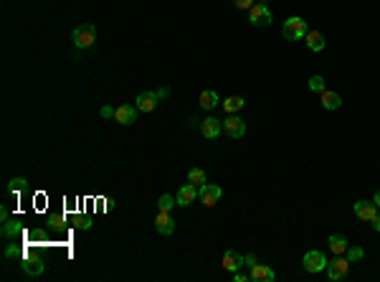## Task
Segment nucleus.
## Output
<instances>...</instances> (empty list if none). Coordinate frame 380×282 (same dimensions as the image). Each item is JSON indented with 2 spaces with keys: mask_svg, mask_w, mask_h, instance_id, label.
Instances as JSON below:
<instances>
[{
  "mask_svg": "<svg viewBox=\"0 0 380 282\" xmlns=\"http://www.w3.org/2000/svg\"><path fill=\"white\" fill-rule=\"evenodd\" d=\"M281 33H284V38H287V41H302V38L309 33V28H307V20H304V18L292 15V18H287V20H284Z\"/></svg>",
  "mask_w": 380,
  "mask_h": 282,
  "instance_id": "f257e3e1",
  "label": "nucleus"
},
{
  "mask_svg": "<svg viewBox=\"0 0 380 282\" xmlns=\"http://www.w3.org/2000/svg\"><path fill=\"white\" fill-rule=\"evenodd\" d=\"M71 41H74L76 48H89V46H94V41H97V28H94L91 23H81V25L74 28Z\"/></svg>",
  "mask_w": 380,
  "mask_h": 282,
  "instance_id": "f03ea898",
  "label": "nucleus"
},
{
  "mask_svg": "<svg viewBox=\"0 0 380 282\" xmlns=\"http://www.w3.org/2000/svg\"><path fill=\"white\" fill-rule=\"evenodd\" d=\"M302 265H304V270H307V272L320 275V272H327V265H330V262L325 260V255H322L320 249H312V252H307V255H304Z\"/></svg>",
  "mask_w": 380,
  "mask_h": 282,
  "instance_id": "7ed1b4c3",
  "label": "nucleus"
},
{
  "mask_svg": "<svg viewBox=\"0 0 380 282\" xmlns=\"http://www.w3.org/2000/svg\"><path fill=\"white\" fill-rule=\"evenodd\" d=\"M347 270H350V260L342 257V255H337V260L327 265V277H330L332 282L345 280V277H347Z\"/></svg>",
  "mask_w": 380,
  "mask_h": 282,
  "instance_id": "20e7f679",
  "label": "nucleus"
},
{
  "mask_svg": "<svg viewBox=\"0 0 380 282\" xmlns=\"http://www.w3.org/2000/svg\"><path fill=\"white\" fill-rule=\"evenodd\" d=\"M248 20H251V25H261V28H266V25H271V20H274V15H271V10L266 8V5H254L251 10H248Z\"/></svg>",
  "mask_w": 380,
  "mask_h": 282,
  "instance_id": "39448f33",
  "label": "nucleus"
},
{
  "mask_svg": "<svg viewBox=\"0 0 380 282\" xmlns=\"http://www.w3.org/2000/svg\"><path fill=\"white\" fill-rule=\"evenodd\" d=\"M198 196H200V204L210 209V206H215V204L220 201V196H223V188H220V186H213V183H205V186H200Z\"/></svg>",
  "mask_w": 380,
  "mask_h": 282,
  "instance_id": "423d86ee",
  "label": "nucleus"
},
{
  "mask_svg": "<svg viewBox=\"0 0 380 282\" xmlns=\"http://www.w3.org/2000/svg\"><path fill=\"white\" fill-rule=\"evenodd\" d=\"M223 132H226L228 137L238 140V137H243V135H246V122H243L241 117L231 115L228 120H223Z\"/></svg>",
  "mask_w": 380,
  "mask_h": 282,
  "instance_id": "0eeeda50",
  "label": "nucleus"
},
{
  "mask_svg": "<svg viewBox=\"0 0 380 282\" xmlns=\"http://www.w3.org/2000/svg\"><path fill=\"white\" fill-rule=\"evenodd\" d=\"M220 132H223V122H220V120H215V117H205V120L200 122V135H203V137L215 140Z\"/></svg>",
  "mask_w": 380,
  "mask_h": 282,
  "instance_id": "6e6552de",
  "label": "nucleus"
},
{
  "mask_svg": "<svg viewBox=\"0 0 380 282\" xmlns=\"http://www.w3.org/2000/svg\"><path fill=\"white\" fill-rule=\"evenodd\" d=\"M155 229H157V234H163V237H170V234L175 232V221H173L170 211H157V216H155Z\"/></svg>",
  "mask_w": 380,
  "mask_h": 282,
  "instance_id": "1a4fd4ad",
  "label": "nucleus"
},
{
  "mask_svg": "<svg viewBox=\"0 0 380 282\" xmlns=\"http://www.w3.org/2000/svg\"><path fill=\"white\" fill-rule=\"evenodd\" d=\"M355 216L358 219H363V221H373L375 216H378V206H375V201H358L355 204Z\"/></svg>",
  "mask_w": 380,
  "mask_h": 282,
  "instance_id": "9d476101",
  "label": "nucleus"
},
{
  "mask_svg": "<svg viewBox=\"0 0 380 282\" xmlns=\"http://www.w3.org/2000/svg\"><path fill=\"white\" fill-rule=\"evenodd\" d=\"M157 104H160V97H157V92H142L140 97H137V109L140 112H152V109H157Z\"/></svg>",
  "mask_w": 380,
  "mask_h": 282,
  "instance_id": "9b49d317",
  "label": "nucleus"
},
{
  "mask_svg": "<svg viewBox=\"0 0 380 282\" xmlns=\"http://www.w3.org/2000/svg\"><path fill=\"white\" fill-rule=\"evenodd\" d=\"M137 107L135 104H122V107H117V112H114V120L119 122V125H132V122H137Z\"/></svg>",
  "mask_w": 380,
  "mask_h": 282,
  "instance_id": "f8f14e48",
  "label": "nucleus"
},
{
  "mask_svg": "<svg viewBox=\"0 0 380 282\" xmlns=\"http://www.w3.org/2000/svg\"><path fill=\"white\" fill-rule=\"evenodd\" d=\"M198 191H200V186H195V183H185L180 191H178V206H190L195 199H198Z\"/></svg>",
  "mask_w": 380,
  "mask_h": 282,
  "instance_id": "ddd939ff",
  "label": "nucleus"
},
{
  "mask_svg": "<svg viewBox=\"0 0 380 282\" xmlns=\"http://www.w3.org/2000/svg\"><path fill=\"white\" fill-rule=\"evenodd\" d=\"M251 280L254 282H274L276 280V272L271 270V267H266V265H254L251 267Z\"/></svg>",
  "mask_w": 380,
  "mask_h": 282,
  "instance_id": "4468645a",
  "label": "nucleus"
},
{
  "mask_svg": "<svg viewBox=\"0 0 380 282\" xmlns=\"http://www.w3.org/2000/svg\"><path fill=\"white\" fill-rule=\"evenodd\" d=\"M243 262H246V257L238 255V252H233V249H228V252L223 255V267H226L228 272H238Z\"/></svg>",
  "mask_w": 380,
  "mask_h": 282,
  "instance_id": "2eb2a0df",
  "label": "nucleus"
},
{
  "mask_svg": "<svg viewBox=\"0 0 380 282\" xmlns=\"http://www.w3.org/2000/svg\"><path fill=\"white\" fill-rule=\"evenodd\" d=\"M43 270H46L43 260H38V257H28V260H23V272H25L28 277H41Z\"/></svg>",
  "mask_w": 380,
  "mask_h": 282,
  "instance_id": "dca6fc26",
  "label": "nucleus"
},
{
  "mask_svg": "<svg viewBox=\"0 0 380 282\" xmlns=\"http://www.w3.org/2000/svg\"><path fill=\"white\" fill-rule=\"evenodd\" d=\"M320 102H322L325 109H340L342 107V97L337 92H327V89L320 94Z\"/></svg>",
  "mask_w": 380,
  "mask_h": 282,
  "instance_id": "f3484780",
  "label": "nucleus"
},
{
  "mask_svg": "<svg viewBox=\"0 0 380 282\" xmlns=\"http://www.w3.org/2000/svg\"><path fill=\"white\" fill-rule=\"evenodd\" d=\"M20 232H23V227H20V221H3V239H15V237H20Z\"/></svg>",
  "mask_w": 380,
  "mask_h": 282,
  "instance_id": "a211bd4d",
  "label": "nucleus"
},
{
  "mask_svg": "<svg viewBox=\"0 0 380 282\" xmlns=\"http://www.w3.org/2000/svg\"><path fill=\"white\" fill-rule=\"evenodd\" d=\"M304 38H307V46H309L312 51H322V48H325V43H327V41H325V36H322L320 31H309Z\"/></svg>",
  "mask_w": 380,
  "mask_h": 282,
  "instance_id": "6ab92c4d",
  "label": "nucleus"
},
{
  "mask_svg": "<svg viewBox=\"0 0 380 282\" xmlns=\"http://www.w3.org/2000/svg\"><path fill=\"white\" fill-rule=\"evenodd\" d=\"M200 107H203V109H215V107H218V94H215L213 89L200 92Z\"/></svg>",
  "mask_w": 380,
  "mask_h": 282,
  "instance_id": "aec40b11",
  "label": "nucleus"
},
{
  "mask_svg": "<svg viewBox=\"0 0 380 282\" xmlns=\"http://www.w3.org/2000/svg\"><path fill=\"white\" fill-rule=\"evenodd\" d=\"M347 247H350V244H347L345 237H340V234H332V237H330V249H332L335 255H345Z\"/></svg>",
  "mask_w": 380,
  "mask_h": 282,
  "instance_id": "412c9836",
  "label": "nucleus"
},
{
  "mask_svg": "<svg viewBox=\"0 0 380 282\" xmlns=\"http://www.w3.org/2000/svg\"><path fill=\"white\" fill-rule=\"evenodd\" d=\"M243 104H246V102H243L241 97H228V99H223V109H226V112H231V115L241 112V109H243Z\"/></svg>",
  "mask_w": 380,
  "mask_h": 282,
  "instance_id": "4be33fe9",
  "label": "nucleus"
},
{
  "mask_svg": "<svg viewBox=\"0 0 380 282\" xmlns=\"http://www.w3.org/2000/svg\"><path fill=\"white\" fill-rule=\"evenodd\" d=\"M175 206H178V199L170 196V193H163L160 201H157V209H160V211H173Z\"/></svg>",
  "mask_w": 380,
  "mask_h": 282,
  "instance_id": "5701e85b",
  "label": "nucleus"
},
{
  "mask_svg": "<svg viewBox=\"0 0 380 282\" xmlns=\"http://www.w3.org/2000/svg\"><path fill=\"white\" fill-rule=\"evenodd\" d=\"M347 260H350V265H355V262H360L363 257H365V252H363V247H347Z\"/></svg>",
  "mask_w": 380,
  "mask_h": 282,
  "instance_id": "b1692460",
  "label": "nucleus"
},
{
  "mask_svg": "<svg viewBox=\"0 0 380 282\" xmlns=\"http://www.w3.org/2000/svg\"><path fill=\"white\" fill-rule=\"evenodd\" d=\"M188 181L190 183H195V186H205V173L200 171V168H193L188 173Z\"/></svg>",
  "mask_w": 380,
  "mask_h": 282,
  "instance_id": "393cba45",
  "label": "nucleus"
},
{
  "mask_svg": "<svg viewBox=\"0 0 380 282\" xmlns=\"http://www.w3.org/2000/svg\"><path fill=\"white\" fill-rule=\"evenodd\" d=\"M309 89H312V92H320V94H322V92H325V79H322L320 74L309 76Z\"/></svg>",
  "mask_w": 380,
  "mask_h": 282,
  "instance_id": "a878e982",
  "label": "nucleus"
},
{
  "mask_svg": "<svg viewBox=\"0 0 380 282\" xmlns=\"http://www.w3.org/2000/svg\"><path fill=\"white\" fill-rule=\"evenodd\" d=\"M25 186H28V183H25V178H13V181H10V186H8V191H10V193H20Z\"/></svg>",
  "mask_w": 380,
  "mask_h": 282,
  "instance_id": "bb28decb",
  "label": "nucleus"
},
{
  "mask_svg": "<svg viewBox=\"0 0 380 282\" xmlns=\"http://www.w3.org/2000/svg\"><path fill=\"white\" fill-rule=\"evenodd\" d=\"M13 257H20V244H8L5 247V260H13Z\"/></svg>",
  "mask_w": 380,
  "mask_h": 282,
  "instance_id": "cd10ccee",
  "label": "nucleus"
},
{
  "mask_svg": "<svg viewBox=\"0 0 380 282\" xmlns=\"http://www.w3.org/2000/svg\"><path fill=\"white\" fill-rule=\"evenodd\" d=\"M233 5H236L238 10H251L256 3H254V0H233Z\"/></svg>",
  "mask_w": 380,
  "mask_h": 282,
  "instance_id": "c85d7f7f",
  "label": "nucleus"
},
{
  "mask_svg": "<svg viewBox=\"0 0 380 282\" xmlns=\"http://www.w3.org/2000/svg\"><path fill=\"white\" fill-rule=\"evenodd\" d=\"M114 112L117 109H112V107H102V117L104 120H114Z\"/></svg>",
  "mask_w": 380,
  "mask_h": 282,
  "instance_id": "c756f323",
  "label": "nucleus"
},
{
  "mask_svg": "<svg viewBox=\"0 0 380 282\" xmlns=\"http://www.w3.org/2000/svg\"><path fill=\"white\" fill-rule=\"evenodd\" d=\"M76 227H79V229H89L91 224H89V219H86V216H79V219H76Z\"/></svg>",
  "mask_w": 380,
  "mask_h": 282,
  "instance_id": "7c9ffc66",
  "label": "nucleus"
},
{
  "mask_svg": "<svg viewBox=\"0 0 380 282\" xmlns=\"http://www.w3.org/2000/svg\"><path fill=\"white\" fill-rule=\"evenodd\" d=\"M51 227H64V216H51Z\"/></svg>",
  "mask_w": 380,
  "mask_h": 282,
  "instance_id": "2f4dec72",
  "label": "nucleus"
},
{
  "mask_svg": "<svg viewBox=\"0 0 380 282\" xmlns=\"http://www.w3.org/2000/svg\"><path fill=\"white\" fill-rule=\"evenodd\" d=\"M233 280H236V282H248V280H251V275H241V272H236V275H233Z\"/></svg>",
  "mask_w": 380,
  "mask_h": 282,
  "instance_id": "473e14b6",
  "label": "nucleus"
},
{
  "mask_svg": "<svg viewBox=\"0 0 380 282\" xmlns=\"http://www.w3.org/2000/svg\"><path fill=\"white\" fill-rule=\"evenodd\" d=\"M168 94H170V89H157V97H160V99H165Z\"/></svg>",
  "mask_w": 380,
  "mask_h": 282,
  "instance_id": "72a5a7b5",
  "label": "nucleus"
},
{
  "mask_svg": "<svg viewBox=\"0 0 380 282\" xmlns=\"http://www.w3.org/2000/svg\"><path fill=\"white\" fill-rule=\"evenodd\" d=\"M0 221H8V209H5V206L0 209Z\"/></svg>",
  "mask_w": 380,
  "mask_h": 282,
  "instance_id": "f704fd0d",
  "label": "nucleus"
},
{
  "mask_svg": "<svg viewBox=\"0 0 380 282\" xmlns=\"http://www.w3.org/2000/svg\"><path fill=\"white\" fill-rule=\"evenodd\" d=\"M373 229H375V232H380V214L373 219Z\"/></svg>",
  "mask_w": 380,
  "mask_h": 282,
  "instance_id": "c9c22d12",
  "label": "nucleus"
},
{
  "mask_svg": "<svg viewBox=\"0 0 380 282\" xmlns=\"http://www.w3.org/2000/svg\"><path fill=\"white\" fill-rule=\"evenodd\" d=\"M246 265H248V267H254V265H256V257H251V255H248V257H246Z\"/></svg>",
  "mask_w": 380,
  "mask_h": 282,
  "instance_id": "e433bc0d",
  "label": "nucleus"
},
{
  "mask_svg": "<svg viewBox=\"0 0 380 282\" xmlns=\"http://www.w3.org/2000/svg\"><path fill=\"white\" fill-rule=\"evenodd\" d=\"M373 201H375V206H378V209H380V191H378V193H375V199H373Z\"/></svg>",
  "mask_w": 380,
  "mask_h": 282,
  "instance_id": "4c0bfd02",
  "label": "nucleus"
}]
</instances>
